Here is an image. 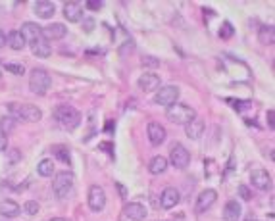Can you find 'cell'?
<instances>
[{
  "instance_id": "cell-40",
  "label": "cell",
  "mask_w": 275,
  "mask_h": 221,
  "mask_svg": "<svg viewBox=\"0 0 275 221\" xmlns=\"http://www.w3.org/2000/svg\"><path fill=\"white\" fill-rule=\"evenodd\" d=\"M247 221H258V220H252V218H250V220H247Z\"/></svg>"
},
{
  "instance_id": "cell-23",
  "label": "cell",
  "mask_w": 275,
  "mask_h": 221,
  "mask_svg": "<svg viewBox=\"0 0 275 221\" xmlns=\"http://www.w3.org/2000/svg\"><path fill=\"white\" fill-rule=\"evenodd\" d=\"M165 169H167V158H164V156H154L148 164V171L152 175H162Z\"/></svg>"
},
{
  "instance_id": "cell-1",
  "label": "cell",
  "mask_w": 275,
  "mask_h": 221,
  "mask_svg": "<svg viewBox=\"0 0 275 221\" xmlns=\"http://www.w3.org/2000/svg\"><path fill=\"white\" fill-rule=\"evenodd\" d=\"M8 115L12 117V119H16V121H41V117H43V111L39 110L37 106H33V104H16V102H12V104H8Z\"/></svg>"
},
{
  "instance_id": "cell-30",
  "label": "cell",
  "mask_w": 275,
  "mask_h": 221,
  "mask_svg": "<svg viewBox=\"0 0 275 221\" xmlns=\"http://www.w3.org/2000/svg\"><path fill=\"white\" fill-rule=\"evenodd\" d=\"M4 69L10 71V73H16V75H23L25 73V67L22 64H4Z\"/></svg>"
},
{
  "instance_id": "cell-25",
  "label": "cell",
  "mask_w": 275,
  "mask_h": 221,
  "mask_svg": "<svg viewBox=\"0 0 275 221\" xmlns=\"http://www.w3.org/2000/svg\"><path fill=\"white\" fill-rule=\"evenodd\" d=\"M37 171H39L41 177H52V173H54V162L48 160V158L41 160L39 166H37Z\"/></svg>"
},
{
  "instance_id": "cell-7",
  "label": "cell",
  "mask_w": 275,
  "mask_h": 221,
  "mask_svg": "<svg viewBox=\"0 0 275 221\" xmlns=\"http://www.w3.org/2000/svg\"><path fill=\"white\" fill-rule=\"evenodd\" d=\"M87 202H89V208H91L92 212H102L104 206H106V193H104V189L100 185H92L91 189H89Z\"/></svg>"
},
{
  "instance_id": "cell-28",
  "label": "cell",
  "mask_w": 275,
  "mask_h": 221,
  "mask_svg": "<svg viewBox=\"0 0 275 221\" xmlns=\"http://www.w3.org/2000/svg\"><path fill=\"white\" fill-rule=\"evenodd\" d=\"M52 154L56 156L60 162H64V164H71V156H69V150L68 146H52Z\"/></svg>"
},
{
  "instance_id": "cell-17",
  "label": "cell",
  "mask_w": 275,
  "mask_h": 221,
  "mask_svg": "<svg viewBox=\"0 0 275 221\" xmlns=\"http://www.w3.org/2000/svg\"><path fill=\"white\" fill-rule=\"evenodd\" d=\"M41 29L43 27H39L37 23H33V22H25L22 25V37L25 39V43L29 41V43H35L37 39H41Z\"/></svg>"
},
{
  "instance_id": "cell-35",
  "label": "cell",
  "mask_w": 275,
  "mask_h": 221,
  "mask_svg": "<svg viewBox=\"0 0 275 221\" xmlns=\"http://www.w3.org/2000/svg\"><path fill=\"white\" fill-rule=\"evenodd\" d=\"M268 125L270 129H274V110H268Z\"/></svg>"
},
{
  "instance_id": "cell-13",
  "label": "cell",
  "mask_w": 275,
  "mask_h": 221,
  "mask_svg": "<svg viewBox=\"0 0 275 221\" xmlns=\"http://www.w3.org/2000/svg\"><path fill=\"white\" fill-rule=\"evenodd\" d=\"M179 200H181L179 191H177L175 187H167V189H164V193H162L160 204L164 210H171V208H175V206L179 204Z\"/></svg>"
},
{
  "instance_id": "cell-38",
  "label": "cell",
  "mask_w": 275,
  "mask_h": 221,
  "mask_svg": "<svg viewBox=\"0 0 275 221\" xmlns=\"http://www.w3.org/2000/svg\"><path fill=\"white\" fill-rule=\"evenodd\" d=\"M144 64H148V66H158L160 62H156V58H144Z\"/></svg>"
},
{
  "instance_id": "cell-33",
  "label": "cell",
  "mask_w": 275,
  "mask_h": 221,
  "mask_svg": "<svg viewBox=\"0 0 275 221\" xmlns=\"http://www.w3.org/2000/svg\"><path fill=\"white\" fill-rule=\"evenodd\" d=\"M85 6H87L89 10H94V12H96V10H100V8H102V2H94V0H89Z\"/></svg>"
},
{
  "instance_id": "cell-32",
  "label": "cell",
  "mask_w": 275,
  "mask_h": 221,
  "mask_svg": "<svg viewBox=\"0 0 275 221\" xmlns=\"http://www.w3.org/2000/svg\"><path fill=\"white\" fill-rule=\"evenodd\" d=\"M239 194H241V198L243 200L252 198V194H250V191H248V187H247V185H239Z\"/></svg>"
},
{
  "instance_id": "cell-37",
  "label": "cell",
  "mask_w": 275,
  "mask_h": 221,
  "mask_svg": "<svg viewBox=\"0 0 275 221\" xmlns=\"http://www.w3.org/2000/svg\"><path fill=\"white\" fill-rule=\"evenodd\" d=\"M6 46V33L0 29V48H4Z\"/></svg>"
},
{
  "instance_id": "cell-39",
  "label": "cell",
  "mask_w": 275,
  "mask_h": 221,
  "mask_svg": "<svg viewBox=\"0 0 275 221\" xmlns=\"http://www.w3.org/2000/svg\"><path fill=\"white\" fill-rule=\"evenodd\" d=\"M50 221H69V220H66V218H52Z\"/></svg>"
},
{
  "instance_id": "cell-34",
  "label": "cell",
  "mask_w": 275,
  "mask_h": 221,
  "mask_svg": "<svg viewBox=\"0 0 275 221\" xmlns=\"http://www.w3.org/2000/svg\"><path fill=\"white\" fill-rule=\"evenodd\" d=\"M8 148V137H4L2 133H0V152H4Z\"/></svg>"
},
{
  "instance_id": "cell-18",
  "label": "cell",
  "mask_w": 275,
  "mask_h": 221,
  "mask_svg": "<svg viewBox=\"0 0 275 221\" xmlns=\"http://www.w3.org/2000/svg\"><path fill=\"white\" fill-rule=\"evenodd\" d=\"M204 121L202 119H198V117H194L191 123H187L185 125V133H187V137L189 138H192V140H196V138H200L202 137V133H204Z\"/></svg>"
},
{
  "instance_id": "cell-36",
  "label": "cell",
  "mask_w": 275,
  "mask_h": 221,
  "mask_svg": "<svg viewBox=\"0 0 275 221\" xmlns=\"http://www.w3.org/2000/svg\"><path fill=\"white\" fill-rule=\"evenodd\" d=\"M85 27H87L85 31H87V33H91L92 27H94V22H92V20H85Z\"/></svg>"
},
{
  "instance_id": "cell-27",
  "label": "cell",
  "mask_w": 275,
  "mask_h": 221,
  "mask_svg": "<svg viewBox=\"0 0 275 221\" xmlns=\"http://www.w3.org/2000/svg\"><path fill=\"white\" fill-rule=\"evenodd\" d=\"M260 37V43L262 44H274V27L272 25H264L258 33Z\"/></svg>"
},
{
  "instance_id": "cell-9",
  "label": "cell",
  "mask_w": 275,
  "mask_h": 221,
  "mask_svg": "<svg viewBox=\"0 0 275 221\" xmlns=\"http://www.w3.org/2000/svg\"><path fill=\"white\" fill-rule=\"evenodd\" d=\"M66 35H68V27H66L64 23H52V25L41 29V37L45 39L46 43H50V41H60V39H64Z\"/></svg>"
},
{
  "instance_id": "cell-22",
  "label": "cell",
  "mask_w": 275,
  "mask_h": 221,
  "mask_svg": "<svg viewBox=\"0 0 275 221\" xmlns=\"http://www.w3.org/2000/svg\"><path fill=\"white\" fill-rule=\"evenodd\" d=\"M31 50H33V54H35V56H39V58H48V56L52 54L50 44L46 43L43 37H41V39H37L35 43H31Z\"/></svg>"
},
{
  "instance_id": "cell-11",
  "label": "cell",
  "mask_w": 275,
  "mask_h": 221,
  "mask_svg": "<svg viewBox=\"0 0 275 221\" xmlns=\"http://www.w3.org/2000/svg\"><path fill=\"white\" fill-rule=\"evenodd\" d=\"M216 200H218V193H216L214 189H206V191H202V193L198 194L194 210H196L198 214H202V212L210 210V208H212V206L216 204Z\"/></svg>"
},
{
  "instance_id": "cell-3",
  "label": "cell",
  "mask_w": 275,
  "mask_h": 221,
  "mask_svg": "<svg viewBox=\"0 0 275 221\" xmlns=\"http://www.w3.org/2000/svg\"><path fill=\"white\" fill-rule=\"evenodd\" d=\"M50 85H52V77L48 75L46 69H43V67H35V69L31 71V75H29V88H31L35 94L45 96L46 90L50 88Z\"/></svg>"
},
{
  "instance_id": "cell-6",
  "label": "cell",
  "mask_w": 275,
  "mask_h": 221,
  "mask_svg": "<svg viewBox=\"0 0 275 221\" xmlns=\"http://www.w3.org/2000/svg\"><path fill=\"white\" fill-rule=\"evenodd\" d=\"M177 100H179V88L173 87V85H167V87H162L156 94H154V102L158 104V106H173V104H177Z\"/></svg>"
},
{
  "instance_id": "cell-16",
  "label": "cell",
  "mask_w": 275,
  "mask_h": 221,
  "mask_svg": "<svg viewBox=\"0 0 275 221\" xmlns=\"http://www.w3.org/2000/svg\"><path fill=\"white\" fill-rule=\"evenodd\" d=\"M125 216L133 221H142V220H146L148 212H146V208H144L142 204H138V202H129V204L125 206Z\"/></svg>"
},
{
  "instance_id": "cell-41",
  "label": "cell",
  "mask_w": 275,
  "mask_h": 221,
  "mask_svg": "<svg viewBox=\"0 0 275 221\" xmlns=\"http://www.w3.org/2000/svg\"><path fill=\"white\" fill-rule=\"evenodd\" d=\"M0 79H2V71H0Z\"/></svg>"
},
{
  "instance_id": "cell-8",
  "label": "cell",
  "mask_w": 275,
  "mask_h": 221,
  "mask_svg": "<svg viewBox=\"0 0 275 221\" xmlns=\"http://www.w3.org/2000/svg\"><path fill=\"white\" fill-rule=\"evenodd\" d=\"M169 162L175 166V167H179V169H183L189 166V162H191V152L185 148L183 144H173L171 146V152H169Z\"/></svg>"
},
{
  "instance_id": "cell-20",
  "label": "cell",
  "mask_w": 275,
  "mask_h": 221,
  "mask_svg": "<svg viewBox=\"0 0 275 221\" xmlns=\"http://www.w3.org/2000/svg\"><path fill=\"white\" fill-rule=\"evenodd\" d=\"M241 212H243L241 204L237 200H229L225 204V208H223V221H239Z\"/></svg>"
},
{
  "instance_id": "cell-12",
  "label": "cell",
  "mask_w": 275,
  "mask_h": 221,
  "mask_svg": "<svg viewBox=\"0 0 275 221\" xmlns=\"http://www.w3.org/2000/svg\"><path fill=\"white\" fill-rule=\"evenodd\" d=\"M250 181L258 191H270L272 189V175L266 171V169H254L250 173Z\"/></svg>"
},
{
  "instance_id": "cell-26",
  "label": "cell",
  "mask_w": 275,
  "mask_h": 221,
  "mask_svg": "<svg viewBox=\"0 0 275 221\" xmlns=\"http://www.w3.org/2000/svg\"><path fill=\"white\" fill-rule=\"evenodd\" d=\"M14 129H16V119H12L10 115H2L0 117V133L4 137H8Z\"/></svg>"
},
{
  "instance_id": "cell-29",
  "label": "cell",
  "mask_w": 275,
  "mask_h": 221,
  "mask_svg": "<svg viewBox=\"0 0 275 221\" xmlns=\"http://www.w3.org/2000/svg\"><path fill=\"white\" fill-rule=\"evenodd\" d=\"M23 212H25L27 216H35V214L39 212V202H35V200H27V202L23 204Z\"/></svg>"
},
{
  "instance_id": "cell-2",
  "label": "cell",
  "mask_w": 275,
  "mask_h": 221,
  "mask_svg": "<svg viewBox=\"0 0 275 221\" xmlns=\"http://www.w3.org/2000/svg\"><path fill=\"white\" fill-rule=\"evenodd\" d=\"M54 119L68 131H73L75 127H79L81 123V113L75 110L73 106H68V104H60L56 106L54 110Z\"/></svg>"
},
{
  "instance_id": "cell-10",
  "label": "cell",
  "mask_w": 275,
  "mask_h": 221,
  "mask_svg": "<svg viewBox=\"0 0 275 221\" xmlns=\"http://www.w3.org/2000/svg\"><path fill=\"white\" fill-rule=\"evenodd\" d=\"M146 135H148L150 144H154V146H160V144H164V142H165V137H167L165 127L160 125V123H156V121H150V123H148V127H146Z\"/></svg>"
},
{
  "instance_id": "cell-19",
  "label": "cell",
  "mask_w": 275,
  "mask_h": 221,
  "mask_svg": "<svg viewBox=\"0 0 275 221\" xmlns=\"http://www.w3.org/2000/svg\"><path fill=\"white\" fill-rule=\"evenodd\" d=\"M20 212H22V208H20L18 202H14V200H0V216L2 218H16V216H20Z\"/></svg>"
},
{
  "instance_id": "cell-5",
  "label": "cell",
  "mask_w": 275,
  "mask_h": 221,
  "mask_svg": "<svg viewBox=\"0 0 275 221\" xmlns=\"http://www.w3.org/2000/svg\"><path fill=\"white\" fill-rule=\"evenodd\" d=\"M73 183H75V177L71 171H60L54 177V183H52V191H54V196L56 198H66L69 194V191L73 189Z\"/></svg>"
},
{
  "instance_id": "cell-14",
  "label": "cell",
  "mask_w": 275,
  "mask_h": 221,
  "mask_svg": "<svg viewBox=\"0 0 275 221\" xmlns=\"http://www.w3.org/2000/svg\"><path fill=\"white\" fill-rule=\"evenodd\" d=\"M138 87H140V90H144V92L156 90V88L160 87V75H156V73H152V71L142 73L140 79H138Z\"/></svg>"
},
{
  "instance_id": "cell-31",
  "label": "cell",
  "mask_w": 275,
  "mask_h": 221,
  "mask_svg": "<svg viewBox=\"0 0 275 221\" xmlns=\"http://www.w3.org/2000/svg\"><path fill=\"white\" fill-rule=\"evenodd\" d=\"M233 33H235V31H233V25H231L229 22H225L223 27H221V31H220V37H221V39H231Z\"/></svg>"
},
{
  "instance_id": "cell-4",
  "label": "cell",
  "mask_w": 275,
  "mask_h": 221,
  "mask_svg": "<svg viewBox=\"0 0 275 221\" xmlns=\"http://www.w3.org/2000/svg\"><path fill=\"white\" fill-rule=\"evenodd\" d=\"M165 115L175 125H187V123H191L196 117V110L191 108V106H187V104H173V106L167 108Z\"/></svg>"
},
{
  "instance_id": "cell-24",
  "label": "cell",
  "mask_w": 275,
  "mask_h": 221,
  "mask_svg": "<svg viewBox=\"0 0 275 221\" xmlns=\"http://www.w3.org/2000/svg\"><path fill=\"white\" fill-rule=\"evenodd\" d=\"M6 44L12 48V50H23L25 48V39L22 37L20 31H10L6 35Z\"/></svg>"
},
{
  "instance_id": "cell-15",
  "label": "cell",
  "mask_w": 275,
  "mask_h": 221,
  "mask_svg": "<svg viewBox=\"0 0 275 221\" xmlns=\"http://www.w3.org/2000/svg\"><path fill=\"white\" fill-rule=\"evenodd\" d=\"M64 16L69 23H77L83 20V6L79 2H66L64 4Z\"/></svg>"
},
{
  "instance_id": "cell-21",
  "label": "cell",
  "mask_w": 275,
  "mask_h": 221,
  "mask_svg": "<svg viewBox=\"0 0 275 221\" xmlns=\"http://www.w3.org/2000/svg\"><path fill=\"white\" fill-rule=\"evenodd\" d=\"M35 14L41 18V20H48L56 14V6L52 2H46V0H41L35 4Z\"/></svg>"
}]
</instances>
